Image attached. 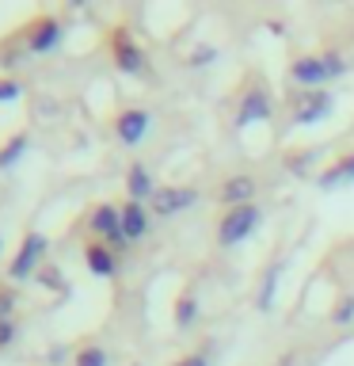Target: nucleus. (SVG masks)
I'll use <instances>...</instances> for the list:
<instances>
[{
  "label": "nucleus",
  "instance_id": "f257e3e1",
  "mask_svg": "<svg viewBox=\"0 0 354 366\" xmlns=\"http://www.w3.org/2000/svg\"><path fill=\"white\" fill-rule=\"evenodd\" d=\"M259 225H263V210L256 202H251V206H236V210H225L221 222H217V244H221V248L244 244Z\"/></svg>",
  "mask_w": 354,
  "mask_h": 366
},
{
  "label": "nucleus",
  "instance_id": "f03ea898",
  "mask_svg": "<svg viewBox=\"0 0 354 366\" xmlns=\"http://www.w3.org/2000/svg\"><path fill=\"white\" fill-rule=\"evenodd\" d=\"M335 111V96L328 88H313V92H297L290 99V119L293 126H320L324 119H331Z\"/></svg>",
  "mask_w": 354,
  "mask_h": 366
},
{
  "label": "nucleus",
  "instance_id": "7ed1b4c3",
  "mask_svg": "<svg viewBox=\"0 0 354 366\" xmlns=\"http://www.w3.org/2000/svg\"><path fill=\"white\" fill-rule=\"evenodd\" d=\"M46 248H50L46 233H27V237L19 240V248H16V256H11V263H8V279H11V282H27L34 271H42Z\"/></svg>",
  "mask_w": 354,
  "mask_h": 366
},
{
  "label": "nucleus",
  "instance_id": "20e7f679",
  "mask_svg": "<svg viewBox=\"0 0 354 366\" xmlns=\"http://www.w3.org/2000/svg\"><path fill=\"white\" fill-rule=\"evenodd\" d=\"M88 229H91V240H103V244H111L114 252H122L130 244V240H126V229H122V206H111V202L91 206Z\"/></svg>",
  "mask_w": 354,
  "mask_h": 366
},
{
  "label": "nucleus",
  "instance_id": "39448f33",
  "mask_svg": "<svg viewBox=\"0 0 354 366\" xmlns=\"http://www.w3.org/2000/svg\"><path fill=\"white\" fill-rule=\"evenodd\" d=\"M198 199H202V191L191 187V183H164L153 194L148 210H153V217H176L183 210H191V206H198Z\"/></svg>",
  "mask_w": 354,
  "mask_h": 366
},
{
  "label": "nucleus",
  "instance_id": "423d86ee",
  "mask_svg": "<svg viewBox=\"0 0 354 366\" xmlns=\"http://www.w3.org/2000/svg\"><path fill=\"white\" fill-rule=\"evenodd\" d=\"M23 42H27V54H34V57L54 54L57 46L65 42V23L57 19V16H39V19H31V27L23 31Z\"/></svg>",
  "mask_w": 354,
  "mask_h": 366
},
{
  "label": "nucleus",
  "instance_id": "0eeeda50",
  "mask_svg": "<svg viewBox=\"0 0 354 366\" xmlns=\"http://www.w3.org/2000/svg\"><path fill=\"white\" fill-rule=\"evenodd\" d=\"M285 76L293 80L301 92H313V88H324L331 73H328V65H324V54H301V57H293L290 69H285Z\"/></svg>",
  "mask_w": 354,
  "mask_h": 366
},
{
  "label": "nucleus",
  "instance_id": "6e6552de",
  "mask_svg": "<svg viewBox=\"0 0 354 366\" xmlns=\"http://www.w3.org/2000/svg\"><path fill=\"white\" fill-rule=\"evenodd\" d=\"M270 114H274V96L263 84L248 88L236 103V126L240 130H244V126H256V122H270Z\"/></svg>",
  "mask_w": 354,
  "mask_h": 366
},
{
  "label": "nucleus",
  "instance_id": "1a4fd4ad",
  "mask_svg": "<svg viewBox=\"0 0 354 366\" xmlns=\"http://www.w3.org/2000/svg\"><path fill=\"white\" fill-rule=\"evenodd\" d=\"M111 54H114V65H118L122 73H130V76H145L148 73V57H145L141 46L133 42L130 31H114L111 34Z\"/></svg>",
  "mask_w": 354,
  "mask_h": 366
},
{
  "label": "nucleus",
  "instance_id": "9d476101",
  "mask_svg": "<svg viewBox=\"0 0 354 366\" xmlns=\"http://www.w3.org/2000/svg\"><path fill=\"white\" fill-rule=\"evenodd\" d=\"M148 126H153V114L145 107H126V111H118V119H114V134H118L122 145L137 149L148 137Z\"/></svg>",
  "mask_w": 354,
  "mask_h": 366
},
{
  "label": "nucleus",
  "instance_id": "9b49d317",
  "mask_svg": "<svg viewBox=\"0 0 354 366\" xmlns=\"http://www.w3.org/2000/svg\"><path fill=\"white\" fill-rule=\"evenodd\" d=\"M160 191V183L153 179V172H148L141 160H133L130 168H126V194H130V202H153V194Z\"/></svg>",
  "mask_w": 354,
  "mask_h": 366
},
{
  "label": "nucleus",
  "instance_id": "f8f14e48",
  "mask_svg": "<svg viewBox=\"0 0 354 366\" xmlns=\"http://www.w3.org/2000/svg\"><path fill=\"white\" fill-rule=\"evenodd\" d=\"M84 263L88 271L96 274V279H114V271H118V252L111 244H103V240H88L84 244Z\"/></svg>",
  "mask_w": 354,
  "mask_h": 366
},
{
  "label": "nucleus",
  "instance_id": "ddd939ff",
  "mask_svg": "<svg viewBox=\"0 0 354 366\" xmlns=\"http://www.w3.org/2000/svg\"><path fill=\"white\" fill-rule=\"evenodd\" d=\"M256 187L259 183L251 176H228L221 183V191H217V199H221L225 210H236V206H251L256 202Z\"/></svg>",
  "mask_w": 354,
  "mask_h": 366
},
{
  "label": "nucleus",
  "instance_id": "4468645a",
  "mask_svg": "<svg viewBox=\"0 0 354 366\" xmlns=\"http://www.w3.org/2000/svg\"><path fill=\"white\" fill-rule=\"evenodd\" d=\"M350 183H354V149H350L347 157H335L316 176V187L320 191H339V187H350Z\"/></svg>",
  "mask_w": 354,
  "mask_h": 366
},
{
  "label": "nucleus",
  "instance_id": "2eb2a0df",
  "mask_svg": "<svg viewBox=\"0 0 354 366\" xmlns=\"http://www.w3.org/2000/svg\"><path fill=\"white\" fill-rule=\"evenodd\" d=\"M148 225H153V210H148L145 202H122V229H126V240H130V244L148 237Z\"/></svg>",
  "mask_w": 354,
  "mask_h": 366
},
{
  "label": "nucleus",
  "instance_id": "dca6fc26",
  "mask_svg": "<svg viewBox=\"0 0 354 366\" xmlns=\"http://www.w3.org/2000/svg\"><path fill=\"white\" fill-rule=\"evenodd\" d=\"M282 271H285V263H282V259H274L270 267L263 271V279H259V294H256V305L263 309V313H270V309H274V294H278Z\"/></svg>",
  "mask_w": 354,
  "mask_h": 366
},
{
  "label": "nucleus",
  "instance_id": "f3484780",
  "mask_svg": "<svg viewBox=\"0 0 354 366\" xmlns=\"http://www.w3.org/2000/svg\"><path fill=\"white\" fill-rule=\"evenodd\" d=\"M171 320H176L179 332H187L194 320H198V297H194V290H183L176 297V313H171Z\"/></svg>",
  "mask_w": 354,
  "mask_h": 366
},
{
  "label": "nucleus",
  "instance_id": "a211bd4d",
  "mask_svg": "<svg viewBox=\"0 0 354 366\" xmlns=\"http://www.w3.org/2000/svg\"><path fill=\"white\" fill-rule=\"evenodd\" d=\"M27 149H31V137H27V134H23V130H19V134H11L8 142L0 145V172H8L11 164H19Z\"/></svg>",
  "mask_w": 354,
  "mask_h": 366
},
{
  "label": "nucleus",
  "instance_id": "6ab92c4d",
  "mask_svg": "<svg viewBox=\"0 0 354 366\" xmlns=\"http://www.w3.org/2000/svg\"><path fill=\"white\" fill-rule=\"evenodd\" d=\"M316 149H293V153H285V172H293V176H308V168L316 164Z\"/></svg>",
  "mask_w": 354,
  "mask_h": 366
},
{
  "label": "nucleus",
  "instance_id": "aec40b11",
  "mask_svg": "<svg viewBox=\"0 0 354 366\" xmlns=\"http://www.w3.org/2000/svg\"><path fill=\"white\" fill-rule=\"evenodd\" d=\"M73 366H107V351H103L99 343H84V347L76 351Z\"/></svg>",
  "mask_w": 354,
  "mask_h": 366
},
{
  "label": "nucleus",
  "instance_id": "412c9836",
  "mask_svg": "<svg viewBox=\"0 0 354 366\" xmlns=\"http://www.w3.org/2000/svg\"><path fill=\"white\" fill-rule=\"evenodd\" d=\"M187 61H191L194 69H206V65H213V61H217V46H210V42H198V46L191 50V57H187Z\"/></svg>",
  "mask_w": 354,
  "mask_h": 366
},
{
  "label": "nucleus",
  "instance_id": "4be33fe9",
  "mask_svg": "<svg viewBox=\"0 0 354 366\" xmlns=\"http://www.w3.org/2000/svg\"><path fill=\"white\" fill-rule=\"evenodd\" d=\"M331 320H335V325H354V294L339 297L335 309H331Z\"/></svg>",
  "mask_w": 354,
  "mask_h": 366
},
{
  "label": "nucleus",
  "instance_id": "5701e85b",
  "mask_svg": "<svg viewBox=\"0 0 354 366\" xmlns=\"http://www.w3.org/2000/svg\"><path fill=\"white\" fill-rule=\"evenodd\" d=\"M324 65H328V73H331V80L347 76V57H343L339 50H324Z\"/></svg>",
  "mask_w": 354,
  "mask_h": 366
},
{
  "label": "nucleus",
  "instance_id": "b1692460",
  "mask_svg": "<svg viewBox=\"0 0 354 366\" xmlns=\"http://www.w3.org/2000/svg\"><path fill=\"white\" fill-rule=\"evenodd\" d=\"M23 96V84L11 76H0V103H16Z\"/></svg>",
  "mask_w": 354,
  "mask_h": 366
},
{
  "label": "nucleus",
  "instance_id": "393cba45",
  "mask_svg": "<svg viewBox=\"0 0 354 366\" xmlns=\"http://www.w3.org/2000/svg\"><path fill=\"white\" fill-rule=\"evenodd\" d=\"M0 320H16V294H11V286H0Z\"/></svg>",
  "mask_w": 354,
  "mask_h": 366
},
{
  "label": "nucleus",
  "instance_id": "a878e982",
  "mask_svg": "<svg viewBox=\"0 0 354 366\" xmlns=\"http://www.w3.org/2000/svg\"><path fill=\"white\" fill-rule=\"evenodd\" d=\"M171 366H210V359H206L202 351H191V355H183V359H176Z\"/></svg>",
  "mask_w": 354,
  "mask_h": 366
},
{
  "label": "nucleus",
  "instance_id": "bb28decb",
  "mask_svg": "<svg viewBox=\"0 0 354 366\" xmlns=\"http://www.w3.org/2000/svg\"><path fill=\"white\" fill-rule=\"evenodd\" d=\"M11 340H16V320H0V347H8Z\"/></svg>",
  "mask_w": 354,
  "mask_h": 366
},
{
  "label": "nucleus",
  "instance_id": "cd10ccee",
  "mask_svg": "<svg viewBox=\"0 0 354 366\" xmlns=\"http://www.w3.org/2000/svg\"><path fill=\"white\" fill-rule=\"evenodd\" d=\"M297 362V355H282V359H278V366H293Z\"/></svg>",
  "mask_w": 354,
  "mask_h": 366
},
{
  "label": "nucleus",
  "instance_id": "c85d7f7f",
  "mask_svg": "<svg viewBox=\"0 0 354 366\" xmlns=\"http://www.w3.org/2000/svg\"><path fill=\"white\" fill-rule=\"evenodd\" d=\"M0 248H4V237H0Z\"/></svg>",
  "mask_w": 354,
  "mask_h": 366
},
{
  "label": "nucleus",
  "instance_id": "c756f323",
  "mask_svg": "<svg viewBox=\"0 0 354 366\" xmlns=\"http://www.w3.org/2000/svg\"><path fill=\"white\" fill-rule=\"evenodd\" d=\"M133 366H141V362H133Z\"/></svg>",
  "mask_w": 354,
  "mask_h": 366
}]
</instances>
